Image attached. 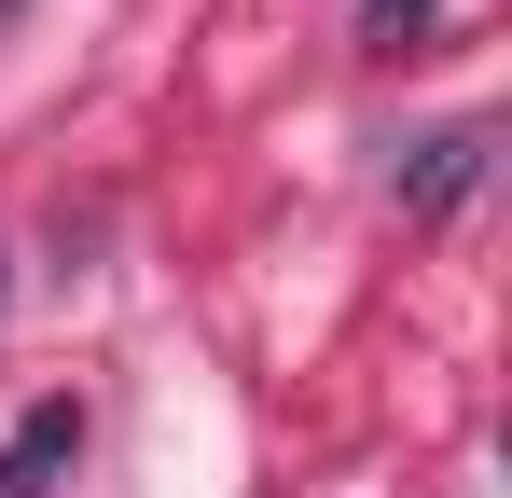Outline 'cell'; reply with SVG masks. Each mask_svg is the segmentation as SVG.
Wrapping results in <instances>:
<instances>
[{"label": "cell", "mask_w": 512, "mask_h": 498, "mask_svg": "<svg viewBox=\"0 0 512 498\" xmlns=\"http://www.w3.org/2000/svg\"><path fill=\"white\" fill-rule=\"evenodd\" d=\"M485 153H499L485 125H429V139H402V208H416V222H443V208L485 180Z\"/></svg>", "instance_id": "cell-1"}, {"label": "cell", "mask_w": 512, "mask_h": 498, "mask_svg": "<svg viewBox=\"0 0 512 498\" xmlns=\"http://www.w3.org/2000/svg\"><path fill=\"white\" fill-rule=\"evenodd\" d=\"M70 457H84V402H28V415H14V443H0V498H42Z\"/></svg>", "instance_id": "cell-2"}, {"label": "cell", "mask_w": 512, "mask_h": 498, "mask_svg": "<svg viewBox=\"0 0 512 498\" xmlns=\"http://www.w3.org/2000/svg\"><path fill=\"white\" fill-rule=\"evenodd\" d=\"M429 14H443V0H360V42H374V56H416Z\"/></svg>", "instance_id": "cell-3"}, {"label": "cell", "mask_w": 512, "mask_h": 498, "mask_svg": "<svg viewBox=\"0 0 512 498\" xmlns=\"http://www.w3.org/2000/svg\"><path fill=\"white\" fill-rule=\"evenodd\" d=\"M0 14H14V0H0Z\"/></svg>", "instance_id": "cell-4"}]
</instances>
